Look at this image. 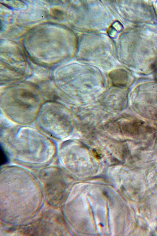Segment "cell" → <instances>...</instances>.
Returning <instances> with one entry per match:
<instances>
[{"instance_id":"1","label":"cell","mask_w":157,"mask_h":236,"mask_svg":"<svg viewBox=\"0 0 157 236\" xmlns=\"http://www.w3.org/2000/svg\"><path fill=\"white\" fill-rule=\"evenodd\" d=\"M7 135L8 149L15 158L41 162L50 160L54 155V143L34 129L20 128L10 131Z\"/></svg>"},{"instance_id":"2","label":"cell","mask_w":157,"mask_h":236,"mask_svg":"<svg viewBox=\"0 0 157 236\" xmlns=\"http://www.w3.org/2000/svg\"><path fill=\"white\" fill-rule=\"evenodd\" d=\"M8 157L6 154V151L2 145L1 147V165H2L7 163L9 161Z\"/></svg>"}]
</instances>
